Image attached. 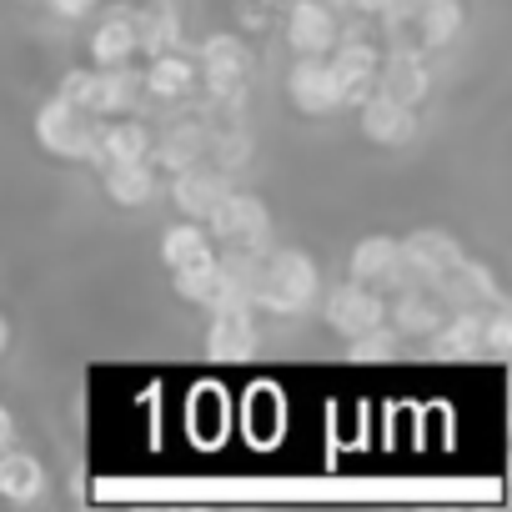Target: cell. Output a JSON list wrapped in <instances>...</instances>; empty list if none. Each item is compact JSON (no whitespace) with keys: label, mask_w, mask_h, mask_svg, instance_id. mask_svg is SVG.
<instances>
[{"label":"cell","mask_w":512,"mask_h":512,"mask_svg":"<svg viewBox=\"0 0 512 512\" xmlns=\"http://www.w3.org/2000/svg\"><path fill=\"white\" fill-rule=\"evenodd\" d=\"M317 297V262L297 246L282 251H262L251 277V307L272 312V317H302Z\"/></svg>","instance_id":"1"},{"label":"cell","mask_w":512,"mask_h":512,"mask_svg":"<svg viewBox=\"0 0 512 512\" xmlns=\"http://www.w3.org/2000/svg\"><path fill=\"white\" fill-rule=\"evenodd\" d=\"M201 226L211 231L216 246H231V251H267V241H272V216H267V206L256 201L251 191H236V186L206 211Z\"/></svg>","instance_id":"2"},{"label":"cell","mask_w":512,"mask_h":512,"mask_svg":"<svg viewBox=\"0 0 512 512\" xmlns=\"http://www.w3.org/2000/svg\"><path fill=\"white\" fill-rule=\"evenodd\" d=\"M196 76L211 91V101H236L241 106L246 81H251V51H246V41L236 31L206 36L201 51H196Z\"/></svg>","instance_id":"3"},{"label":"cell","mask_w":512,"mask_h":512,"mask_svg":"<svg viewBox=\"0 0 512 512\" xmlns=\"http://www.w3.org/2000/svg\"><path fill=\"white\" fill-rule=\"evenodd\" d=\"M327 66H332V76H337V91H342V106H362L367 96H372V86H377V66H382V46L372 41V36H362V26H357V36L342 26V36H337V46L327 51Z\"/></svg>","instance_id":"4"},{"label":"cell","mask_w":512,"mask_h":512,"mask_svg":"<svg viewBox=\"0 0 512 512\" xmlns=\"http://www.w3.org/2000/svg\"><path fill=\"white\" fill-rule=\"evenodd\" d=\"M96 126H101V116H91L81 106H66L61 96H51L36 111V141L51 156H61V161H86L91 156V141H96Z\"/></svg>","instance_id":"5"},{"label":"cell","mask_w":512,"mask_h":512,"mask_svg":"<svg viewBox=\"0 0 512 512\" xmlns=\"http://www.w3.org/2000/svg\"><path fill=\"white\" fill-rule=\"evenodd\" d=\"M457 256H462L457 236H447V231H437V226L412 231L407 241H397V287H412V282L432 287V282L457 262Z\"/></svg>","instance_id":"6"},{"label":"cell","mask_w":512,"mask_h":512,"mask_svg":"<svg viewBox=\"0 0 512 512\" xmlns=\"http://www.w3.org/2000/svg\"><path fill=\"white\" fill-rule=\"evenodd\" d=\"M377 96L397 101V106H422L432 91V71H427V51L417 46H387L382 66H377Z\"/></svg>","instance_id":"7"},{"label":"cell","mask_w":512,"mask_h":512,"mask_svg":"<svg viewBox=\"0 0 512 512\" xmlns=\"http://www.w3.org/2000/svg\"><path fill=\"white\" fill-rule=\"evenodd\" d=\"M287 96H292V106L302 116H337V111H347L327 56H297L292 71H287Z\"/></svg>","instance_id":"8"},{"label":"cell","mask_w":512,"mask_h":512,"mask_svg":"<svg viewBox=\"0 0 512 512\" xmlns=\"http://www.w3.org/2000/svg\"><path fill=\"white\" fill-rule=\"evenodd\" d=\"M432 287H437V297L447 302V312H482V307H492V302H507L502 287L492 282V272H487L482 262H472L467 251L457 256V262H452Z\"/></svg>","instance_id":"9"},{"label":"cell","mask_w":512,"mask_h":512,"mask_svg":"<svg viewBox=\"0 0 512 512\" xmlns=\"http://www.w3.org/2000/svg\"><path fill=\"white\" fill-rule=\"evenodd\" d=\"M442 322H447V302L437 297V287L412 282V287L387 292V327L397 337H432Z\"/></svg>","instance_id":"10"},{"label":"cell","mask_w":512,"mask_h":512,"mask_svg":"<svg viewBox=\"0 0 512 512\" xmlns=\"http://www.w3.org/2000/svg\"><path fill=\"white\" fill-rule=\"evenodd\" d=\"M322 317H327V327H332L337 337H357V332L387 322V297L372 292V287H362V282H342V287L327 297Z\"/></svg>","instance_id":"11"},{"label":"cell","mask_w":512,"mask_h":512,"mask_svg":"<svg viewBox=\"0 0 512 512\" xmlns=\"http://www.w3.org/2000/svg\"><path fill=\"white\" fill-rule=\"evenodd\" d=\"M342 36V16L327 6V0H292L287 11V46L297 56H327Z\"/></svg>","instance_id":"12"},{"label":"cell","mask_w":512,"mask_h":512,"mask_svg":"<svg viewBox=\"0 0 512 512\" xmlns=\"http://www.w3.org/2000/svg\"><path fill=\"white\" fill-rule=\"evenodd\" d=\"M91 166H126V161H151V131L136 116H101L96 141H91Z\"/></svg>","instance_id":"13"},{"label":"cell","mask_w":512,"mask_h":512,"mask_svg":"<svg viewBox=\"0 0 512 512\" xmlns=\"http://www.w3.org/2000/svg\"><path fill=\"white\" fill-rule=\"evenodd\" d=\"M231 191V176L211 161H196L186 171H171V206L186 216V221H206V211Z\"/></svg>","instance_id":"14"},{"label":"cell","mask_w":512,"mask_h":512,"mask_svg":"<svg viewBox=\"0 0 512 512\" xmlns=\"http://www.w3.org/2000/svg\"><path fill=\"white\" fill-rule=\"evenodd\" d=\"M462 31V0H417L412 21L402 26L397 46H417V51H442L452 46Z\"/></svg>","instance_id":"15"},{"label":"cell","mask_w":512,"mask_h":512,"mask_svg":"<svg viewBox=\"0 0 512 512\" xmlns=\"http://www.w3.org/2000/svg\"><path fill=\"white\" fill-rule=\"evenodd\" d=\"M256 347H262V332H256V307H216L211 327H206V352L221 362H246Z\"/></svg>","instance_id":"16"},{"label":"cell","mask_w":512,"mask_h":512,"mask_svg":"<svg viewBox=\"0 0 512 512\" xmlns=\"http://www.w3.org/2000/svg\"><path fill=\"white\" fill-rule=\"evenodd\" d=\"M171 287H176L181 302H196V307H206V312H216V307H246V302H236V292H231V282H226V272H221L216 256H206V262H191V267H176V272H171Z\"/></svg>","instance_id":"17"},{"label":"cell","mask_w":512,"mask_h":512,"mask_svg":"<svg viewBox=\"0 0 512 512\" xmlns=\"http://www.w3.org/2000/svg\"><path fill=\"white\" fill-rule=\"evenodd\" d=\"M91 61L101 71L136 61V6H111L96 21V31H91Z\"/></svg>","instance_id":"18"},{"label":"cell","mask_w":512,"mask_h":512,"mask_svg":"<svg viewBox=\"0 0 512 512\" xmlns=\"http://www.w3.org/2000/svg\"><path fill=\"white\" fill-rule=\"evenodd\" d=\"M141 81H146V96H151V101H181V96H191V91L201 86L196 56H186L181 46H176V51H161V56H146Z\"/></svg>","instance_id":"19"},{"label":"cell","mask_w":512,"mask_h":512,"mask_svg":"<svg viewBox=\"0 0 512 512\" xmlns=\"http://www.w3.org/2000/svg\"><path fill=\"white\" fill-rule=\"evenodd\" d=\"M357 116H362V136L367 141H377V146H402V141H412L417 136V106H397V101H387V96H367L362 106H352Z\"/></svg>","instance_id":"20"},{"label":"cell","mask_w":512,"mask_h":512,"mask_svg":"<svg viewBox=\"0 0 512 512\" xmlns=\"http://www.w3.org/2000/svg\"><path fill=\"white\" fill-rule=\"evenodd\" d=\"M352 282L372 292H397V241L392 236H367L352 246Z\"/></svg>","instance_id":"21"},{"label":"cell","mask_w":512,"mask_h":512,"mask_svg":"<svg viewBox=\"0 0 512 512\" xmlns=\"http://www.w3.org/2000/svg\"><path fill=\"white\" fill-rule=\"evenodd\" d=\"M196 161H206V126L201 121H176L151 141V166H161V171H186Z\"/></svg>","instance_id":"22"},{"label":"cell","mask_w":512,"mask_h":512,"mask_svg":"<svg viewBox=\"0 0 512 512\" xmlns=\"http://www.w3.org/2000/svg\"><path fill=\"white\" fill-rule=\"evenodd\" d=\"M46 492V467H41V457L36 452H21L16 442L0 452V497L6 502H36Z\"/></svg>","instance_id":"23"},{"label":"cell","mask_w":512,"mask_h":512,"mask_svg":"<svg viewBox=\"0 0 512 512\" xmlns=\"http://www.w3.org/2000/svg\"><path fill=\"white\" fill-rule=\"evenodd\" d=\"M146 101H151L146 96V81H141V71L131 61L101 71V116H136Z\"/></svg>","instance_id":"24"},{"label":"cell","mask_w":512,"mask_h":512,"mask_svg":"<svg viewBox=\"0 0 512 512\" xmlns=\"http://www.w3.org/2000/svg\"><path fill=\"white\" fill-rule=\"evenodd\" d=\"M181 46V16L156 0V6H141L136 11V56H161V51H176Z\"/></svg>","instance_id":"25"},{"label":"cell","mask_w":512,"mask_h":512,"mask_svg":"<svg viewBox=\"0 0 512 512\" xmlns=\"http://www.w3.org/2000/svg\"><path fill=\"white\" fill-rule=\"evenodd\" d=\"M482 312H487V307H482ZM482 312H447V322L427 337L432 352H437L442 362H457V357L482 352Z\"/></svg>","instance_id":"26"},{"label":"cell","mask_w":512,"mask_h":512,"mask_svg":"<svg viewBox=\"0 0 512 512\" xmlns=\"http://www.w3.org/2000/svg\"><path fill=\"white\" fill-rule=\"evenodd\" d=\"M206 256H216V241L201 221H176L166 236H161V262L176 272V267H191V262H206Z\"/></svg>","instance_id":"27"},{"label":"cell","mask_w":512,"mask_h":512,"mask_svg":"<svg viewBox=\"0 0 512 512\" xmlns=\"http://www.w3.org/2000/svg\"><path fill=\"white\" fill-rule=\"evenodd\" d=\"M101 181H106V196H111L116 206H146V201L156 196V166H151V161L106 166Z\"/></svg>","instance_id":"28"},{"label":"cell","mask_w":512,"mask_h":512,"mask_svg":"<svg viewBox=\"0 0 512 512\" xmlns=\"http://www.w3.org/2000/svg\"><path fill=\"white\" fill-rule=\"evenodd\" d=\"M186 417H191L196 442H201V447H216V442H221V432H226V422H231V407H226L221 387H211V382H206V387H196V392H191Z\"/></svg>","instance_id":"29"},{"label":"cell","mask_w":512,"mask_h":512,"mask_svg":"<svg viewBox=\"0 0 512 512\" xmlns=\"http://www.w3.org/2000/svg\"><path fill=\"white\" fill-rule=\"evenodd\" d=\"M56 96H61L66 106H81V111L101 116V66H96V71H66L61 86H56Z\"/></svg>","instance_id":"30"},{"label":"cell","mask_w":512,"mask_h":512,"mask_svg":"<svg viewBox=\"0 0 512 512\" xmlns=\"http://www.w3.org/2000/svg\"><path fill=\"white\" fill-rule=\"evenodd\" d=\"M347 352L357 357V362H387L392 352H397V332L382 322V327H367V332H357V337H347Z\"/></svg>","instance_id":"31"},{"label":"cell","mask_w":512,"mask_h":512,"mask_svg":"<svg viewBox=\"0 0 512 512\" xmlns=\"http://www.w3.org/2000/svg\"><path fill=\"white\" fill-rule=\"evenodd\" d=\"M46 6L56 11V16H66V21H76V16H86L96 0H46Z\"/></svg>","instance_id":"32"},{"label":"cell","mask_w":512,"mask_h":512,"mask_svg":"<svg viewBox=\"0 0 512 512\" xmlns=\"http://www.w3.org/2000/svg\"><path fill=\"white\" fill-rule=\"evenodd\" d=\"M16 442V417H11V407H0V452H6Z\"/></svg>","instance_id":"33"},{"label":"cell","mask_w":512,"mask_h":512,"mask_svg":"<svg viewBox=\"0 0 512 512\" xmlns=\"http://www.w3.org/2000/svg\"><path fill=\"white\" fill-rule=\"evenodd\" d=\"M6 347H11V322L0 317V352H6Z\"/></svg>","instance_id":"34"}]
</instances>
